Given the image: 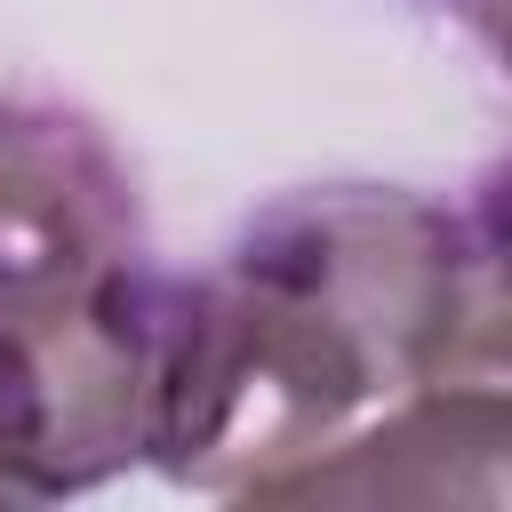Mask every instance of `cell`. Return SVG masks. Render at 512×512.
I'll return each instance as SVG.
<instances>
[{"instance_id": "cell-3", "label": "cell", "mask_w": 512, "mask_h": 512, "mask_svg": "<svg viewBox=\"0 0 512 512\" xmlns=\"http://www.w3.org/2000/svg\"><path fill=\"white\" fill-rule=\"evenodd\" d=\"M512 400L496 384L424 392L376 432H336L320 456L256 488V504H504Z\"/></svg>"}, {"instance_id": "cell-1", "label": "cell", "mask_w": 512, "mask_h": 512, "mask_svg": "<svg viewBox=\"0 0 512 512\" xmlns=\"http://www.w3.org/2000/svg\"><path fill=\"white\" fill-rule=\"evenodd\" d=\"M472 320L448 216L416 200L280 208L216 280L160 304L144 448L192 488L256 496L368 400L440 384Z\"/></svg>"}, {"instance_id": "cell-2", "label": "cell", "mask_w": 512, "mask_h": 512, "mask_svg": "<svg viewBox=\"0 0 512 512\" xmlns=\"http://www.w3.org/2000/svg\"><path fill=\"white\" fill-rule=\"evenodd\" d=\"M152 328L112 160L80 128L0 120V496L144 456Z\"/></svg>"}]
</instances>
